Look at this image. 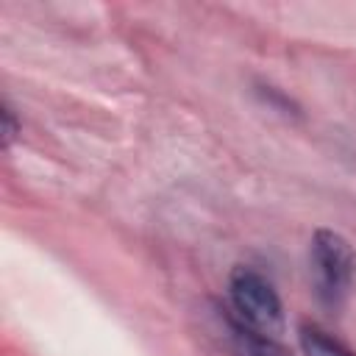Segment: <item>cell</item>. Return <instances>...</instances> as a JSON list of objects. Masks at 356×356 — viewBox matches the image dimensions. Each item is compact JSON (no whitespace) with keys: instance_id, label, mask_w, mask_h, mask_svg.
<instances>
[{"instance_id":"cell-2","label":"cell","mask_w":356,"mask_h":356,"mask_svg":"<svg viewBox=\"0 0 356 356\" xmlns=\"http://www.w3.org/2000/svg\"><path fill=\"white\" fill-rule=\"evenodd\" d=\"M228 295L231 309L239 320H245L250 328L275 337L284 328V306L273 284L250 270V267H234L228 278Z\"/></svg>"},{"instance_id":"cell-1","label":"cell","mask_w":356,"mask_h":356,"mask_svg":"<svg viewBox=\"0 0 356 356\" xmlns=\"http://www.w3.org/2000/svg\"><path fill=\"white\" fill-rule=\"evenodd\" d=\"M309 259H312L317 298L331 309L342 306L356 278V253L350 242L337 231L320 228L312 239Z\"/></svg>"},{"instance_id":"cell-4","label":"cell","mask_w":356,"mask_h":356,"mask_svg":"<svg viewBox=\"0 0 356 356\" xmlns=\"http://www.w3.org/2000/svg\"><path fill=\"white\" fill-rule=\"evenodd\" d=\"M300 348L306 356H353L339 339L325 334L317 325H303L300 328Z\"/></svg>"},{"instance_id":"cell-3","label":"cell","mask_w":356,"mask_h":356,"mask_svg":"<svg viewBox=\"0 0 356 356\" xmlns=\"http://www.w3.org/2000/svg\"><path fill=\"white\" fill-rule=\"evenodd\" d=\"M217 312V323L222 328V339L231 350V356H292L275 337L261 334L256 328H250L245 320H239L234 314V309H214Z\"/></svg>"},{"instance_id":"cell-5","label":"cell","mask_w":356,"mask_h":356,"mask_svg":"<svg viewBox=\"0 0 356 356\" xmlns=\"http://www.w3.org/2000/svg\"><path fill=\"white\" fill-rule=\"evenodd\" d=\"M0 117H3V147H11V142L17 139V134L22 131V125L17 122V114H14V108L8 103H3Z\"/></svg>"}]
</instances>
